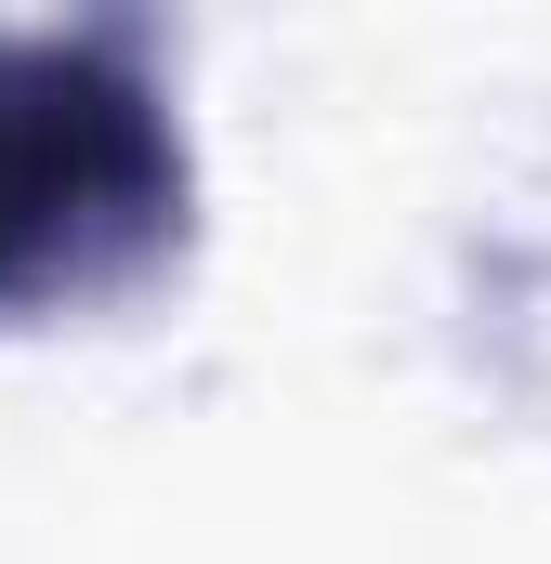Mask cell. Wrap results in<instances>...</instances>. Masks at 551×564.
I'll list each match as a JSON object with an SVG mask.
<instances>
[{
    "mask_svg": "<svg viewBox=\"0 0 551 564\" xmlns=\"http://www.w3.org/2000/svg\"><path fill=\"white\" fill-rule=\"evenodd\" d=\"M184 210L171 106L119 40L0 26V302L132 276Z\"/></svg>",
    "mask_w": 551,
    "mask_h": 564,
    "instance_id": "cell-1",
    "label": "cell"
}]
</instances>
